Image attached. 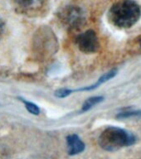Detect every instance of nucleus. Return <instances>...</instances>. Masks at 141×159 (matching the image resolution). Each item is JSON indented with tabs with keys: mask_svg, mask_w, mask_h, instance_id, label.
I'll use <instances>...</instances> for the list:
<instances>
[{
	"mask_svg": "<svg viewBox=\"0 0 141 159\" xmlns=\"http://www.w3.org/2000/svg\"><path fill=\"white\" fill-rule=\"evenodd\" d=\"M76 44L81 52L91 54L99 50L100 43L95 31L89 29L76 37Z\"/></svg>",
	"mask_w": 141,
	"mask_h": 159,
	"instance_id": "nucleus-5",
	"label": "nucleus"
},
{
	"mask_svg": "<svg viewBox=\"0 0 141 159\" xmlns=\"http://www.w3.org/2000/svg\"><path fill=\"white\" fill-rule=\"evenodd\" d=\"M67 152L71 156L81 153L86 148V145L77 134H70L67 137Z\"/></svg>",
	"mask_w": 141,
	"mask_h": 159,
	"instance_id": "nucleus-7",
	"label": "nucleus"
},
{
	"mask_svg": "<svg viewBox=\"0 0 141 159\" xmlns=\"http://www.w3.org/2000/svg\"><path fill=\"white\" fill-rule=\"evenodd\" d=\"M104 101V97L103 96H93L90 97L86 99V101L83 103L82 107V112H86L92 109L95 105L101 103Z\"/></svg>",
	"mask_w": 141,
	"mask_h": 159,
	"instance_id": "nucleus-9",
	"label": "nucleus"
},
{
	"mask_svg": "<svg viewBox=\"0 0 141 159\" xmlns=\"http://www.w3.org/2000/svg\"><path fill=\"white\" fill-rule=\"evenodd\" d=\"M48 0H12L18 12L30 17L42 14L47 7Z\"/></svg>",
	"mask_w": 141,
	"mask_h": 159,
	"instance_id": "nucleus-6",
	"label": "nucleus"
},
{
	"mask_svg": "<svg viewBox=\"0 0 141 159\" xmlns=\"http://www.w3.org/2000/svg\"><path fill=\"white\" fill-rule=\"evenodd\" d=\"M22 101L23 102L26 109L29 113H31L32 114H34V115H38L40 114V109L37 104H35L32 102L24 100V99H22Z\"/></svg>",
	"mask_w": 141,
	"mask_h": 159,
	"instance_id": "nucleus-10",
	"label": "nucleus"
},
{
	"mask_svg": "<svg viewBox=\"0 0 141 159\" xmlns=\"http://www.w3.org/2000/svg\"><path fill=\"white\" fill-rule=\"evenodd\" d=\"M141 17L139 4L133 0H120L112 5L108 12V19L119 28H129Z\"/></svg>",
	"mask_w": 141,
	"mask_h": 159,
	"instance_id": "nucleus-1",
	"label": "nucleus"
},
{
	"mask_svg": "<svg viewBox=\"0 0 141 159\" xmlns=\"http://www.w3.org/2000/svg\"><path fill=\"white\" fill-rule=\"evenodd\" d=\"M60 17L63 23L71 29L79 28L86 19L82 9L77 6H67L60 13Z\"/></svg>",
	"mask_w": 141,
	"mask_h": 159,
	"instance_id": "nucleus-4",
	"label": "nucleus"
},
{
	"mask_svg": "<svg viewBox=\"0 0 141 159\" xmlns=\"http://www.w3.org/2000/svg\"><path fill=\"white\" fill-rule=\"evenodd\" d=\"M131 117H139L141 118V110H134V111H125L121 112L116 115V118L119 119H128Z\"/></svg>",
	"mask_w": 141,
	"mask_h": 159,
	"instance_id": "nucleus-11",
	"label": "nucleus"
},
{
	"mask_svg": "<svg viewBox=\"0 0 141 159\" xmlns=\"http://www.w3.org/2000/svg\"><path fill=\"white\" fill-rule=\"evenodd\" d=\"M136 138L125 129L108 127L99 137V145L105 151L115 152L135 143Z\"/></svg>",
	"mask_w": 141,
	"mask_h": 159,
	"instance_id": "nucleus-2",
	"label": "nucleus"
},
{
	"mask_svg": "<svg viewBox=\"0 0 141 159\" xmlns=\"http://www.w3.org/2000/svg\"><path fill=\"white\" fill-rule=\"evenodd\" d=\"M140 46H141V42H140Z\"/></svg>",
	"mask_w": 141,
	"mask_h": 159,
	"instance_id": "nucleus-14",
	"label": "nucleus"
},
{
	"mask_svg": "<svg viewBox=\"0 0 141 159\" xmlns=\"http://www.w3.org/2000/svg\"><path fill=\"white\" fill-rule=\"evenodd\" d=\"M117 74H118V69H116V68L111 69L110 70H109V71L106 72V73H105L103 75H101V76L100 77L95 84H92V85H89V86H84L82 87V88H79V89H72V93H74V92H82L93 90V89L98 88V87L101 86V84H103L104 83L107 82L108 80L112 79V78H114Z\"/></svg>",
	"mask_w": 141,
	"mask_h": 159,
	"instance_id": "nucleus-8",
	"label": "nucleus"
},
{
	"mask_svg": "<svg viewBox=\"0 0 141 159\" xmlns=\"http://www.w3.org/2000/svg\"><path fill=\"white\" fill-rule=\"evenodd\" d=\"M56 42L55 35L49 28H40L33 38V52L39 57H47L53 52Z\"/></svg>",
	"mask_w": 141,
	"mask_h": 159,
	"instance_id": "nucleus-3",
	"label": "nucleus"
},
{
	"mask_svg": "<svg viewBox=\"0 0 141 159\" xmlns=\"http://www.w3.org/2000/svg\"><path fill=\"white\" fill-rule=\"evenodd\" d=\"M72 94V89H67V88H62V89H57L54 93V95L57 98H66Z\"/></svg>",
	"mask_w": 141,
	"mask_h": 159,
	"instance_id": "nucleus-12",
	"label": "nucleus"
},
{
	"mask_svg": "<svg viewBox=\"0 0 141 159\" xmlns=\"http://www.w3.org/2000/svg\"><path fill=\"white\" fill-rule=\"evenodd\" d=\"M5 28H6V27H5L4 22L0 18V39H1V38L3 37V35H4Z\"/></svg>",
	"mask_w": 141,
	"mask_h": 159,
	"instance_id": "nucleus-13",
	"label": "nucleus"
}]
</instances>
